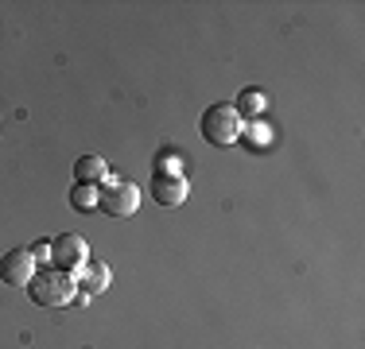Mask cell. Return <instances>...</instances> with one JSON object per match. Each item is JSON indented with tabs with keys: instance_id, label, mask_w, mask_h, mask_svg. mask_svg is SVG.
Instances as JSON below:
<instances>
[{
	"instance_id": "cell-6",
	"label": "cell",
	"mask_w": 365,
	"mask_h": 349,
	"mask_svg": "<svg viewBox=\"0 0 365 349\" xmlns=\"http://www.w3.org/2000/svg\"><path fill=\"white\" fill-rule=\"evenodd\" d=\"M152 194L160 206H182L187 202V179L171 171H152Z\"/></svg>"
},
{
	"instance_id": "cell-8",
	"label": "cell",
	"mask_w": 365,
	"mask_h": 349,
	"mask_svg": "<svg viewBox=\"0 0 365 349\" xmlns=\"http://www.w3.org/2000/svg\"><path fill=\"white\" fill-rule=\"evenodd\" d=\"M106 160L101 155H82V160L74 163V182H86V187H93V182L106 179Z\"/></svg>"
},
{
	"instance_id": "cell-5",
	"label": "cell",
	"mask_w": 365,
	"mask_h": 349,
	"mask_svg": "<svg viewBox=\"0 0 365 349\" xmlns=\"http://www.w3.org/2000/svg\"><path fill=\"white\" fill-rule=\"evenodd\" d=\"M31 276H36V256H31V249H12L0 256V279H4L8 287H28Z\"/></svg>"
},
{
	"instance_id": "cell-4",
	"label": "cell",
	"mask_w": 365,
	"mask_h": 349,
	"mask_svg": "<svg viewBox=\"0 0 365 349\" xmlns=\"http://www.w3.org/2000/svg\"><path fill=\"white\" fill-rule=\"evenodd\" d=\"M86 260H90L86 237H78V233H63V237L51 241V268H58V272H78Z\"/></svg>"
},
{
	"instance_id": "cell-10",
	"label": "cell",
	"mask_w": 365,
	"mask_h": 349,
	"mask_svg": "<svg viewBox=\"0 0 365 349\" xmlns=\"http://www.w3.org/2000/svg\"><path fill=\"white\" fill-rule=\"evenodd\" d=\"M264 90H241V98H237V109H233V113H237V117H241V113H245V117H257V113L260 109H264Z\"/></svg>"
},
{
	"instance_id": "cell-2",
	"label": "cell",
	"mask_w": 365,
	"mask_h": 349,
	"mask_svg": "<svg viewBox=\"0 0 365 349\" xmlns=\"http://www.w3.org/2000/svg\"><path fill=\"white\" fill-rule=\"evenodd\" d=\"M198 132H202V140L210 147H230L233 140L241 136V117L233 113V105H210V109L202 113Z\"/></svg>"
},
{
	"instance_id": "cell-11",
	"label": "cell",
	"mask_w": 365,
	"mask_h": 349,
	"mask_svg": "<svg viewBox=\"0 0 365 349\" xmlns=\"http://www.w3.org/2000/svg\"><path fill=\"white\" fill-rule=\"evenodd\" d=\"M31 256L47 260V264H51V241H36V244H31Z\"/></svg>"
},
{
	"instance_id": "cell-3",
	"label": "cell",
	"mask_w": 365,
	"mask_h": 349,
	"mask_svg": "<svg viewBox=\"0 0 365 349\" xmlns=\"http://www.w3.org/2000/svg\"><path fill=\"white\" fill-rule=\"evenodd\" d=\"M136 206H140V187L133 179H117L106 190H98V209H106L109 217H128L136 214Z\"/></svg>"
},
{
	"instance_id": "cell-1",
	"label": "cell",
	"mask_w": 365,
	"mask_h": 349,
	"mask_svg": "<svg viewBox=\"0 0 365 349\" xmlns=\"http://www.w3.org/2000/svg\"><path fill=\"white\" fill-rule=\"evenodd\" d=\"M74 279L71 272H58V268H47V272H36L28 283V295L31 303H39V307H66V303L74 299Z\"/></svg>"
},
{
	"instance_id": "cell-7",
	"label": "cell",
	"mask_w": 365,
	"mask_h": 349,
	"mask_svg": "<svg viewBox=\"0 0 365 349\" xmlns=\"http://www.w3.org/2000/svg\"><path fill=\"white\" fill-rule=\"evenodd\" d=\"M78 272H82V283H78V287H86V291L98 295V291H106V287H109V268H106V260H86Z\"/></svg>"
},
{
	"instance_id": "cell-9",
	"label": "cell",
	"mask_w": 365,
	"mask_h": 349,
	"mask_svg": "<svg viewBox=\"0 0 365 349\" xmlns=\"http://www.w3.org/2000/svg\"><path fill=\"white\" fill-rule=\"evenodd\" d=\"M71 206L78 209V214H93V206H98V190L86 187V182H74V190H71Z\"/></svg>"
}]
</instances>
